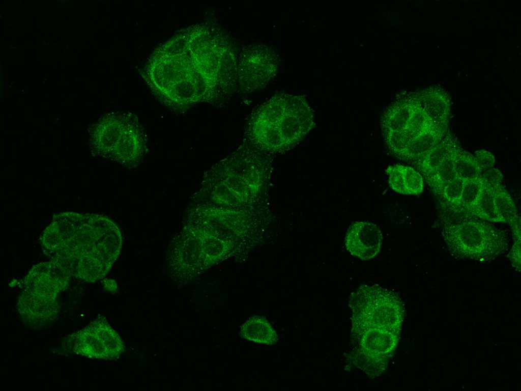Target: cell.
<instances>
[{"mask_svg":"<svg viewBox=\"0 0 521 391\" xmlns=\"http://www.w3.org/2000/svg\"><path fill=\"white\" fill-rule=\"evenodd\" d=\"M312 110L301 97H276L252 118L246 138L266 152L281 153L299 144L314 127Z\"/></svg>","mask_w":521,"mask_h":391,"instance_id":"cell-1","label":"cell"},{"mask_svg":"<svg viewBox=\"0 0 521 391\" xmlns=\"http://www.w3.org/2000/svg\"><path fill=\"white\" fill-rule=\"evenodd\" d=\"M448 224L442 231L445 243L456 258L481 262L494 260L509 248L506 232L491 222L471 215Z\"/></svg>","mask_w":521,"mask_h":391,"instance_id":"cell-2","label":"cell"},{"mask_svg":"<svg viewBox=\"0 0 521 391\" xmlns=\"http://www.w3.org/2000/svg\"><path fill=\"white\" fill-rule=\"evenodd\" d=\"M383 242L382 232L370 221L354 222L347 231L345 245L350 253L363 260L374 258L380 252Z\"/></svg>","mask_w":521,"mask_h":391,"instance_id":"cell-3","label":"cell"},{"mask_svg":"<svg viewBox=\"0 0 521 391\" xmlns=\"http://www.w3.org/2000/svg\"><path fill=\"white\" fill-rule=\"evenodd\" d=\"M386 172L389 176V184L395 191L404 194L417 195L423 191V178L412 167L394 164L388 166Z\"/></svg>","mask_w":521,"mask_h":391,"instance_id":"cell-4","label":"cell"},{"mask_svg":"<svg viewBox=\"0 0 521 391\" xmlns=\"http://www.w3.org/2000/svg\"><path fill=\"white\" fill-rule=\"evenodd\" d=\"M448 131V127L432 126L413 140L396 157L413 164L435 147Z\"/></svg>","mask_w":521,"mask_h":391,"instance_id":"cell-5","label":"cell"},{"mask_svg":"<svg viewBox=\"0 0 521 391\" xmlns=\"http://www.w3.org/2000/svg\"><path fill=\"white\" fill-rule=\"evenodd\" d=\"M459 147L457 138L448 130L443 138L435 147L413 165L424 178L435 171Z\"/></svg>","mask_w":521,"mask_h":391,"instance_id":"cell-6","label":"cell"},{"mask_svg":"<svg viewBox=\"0 0 521 391\" xmlns=\"http://www.w3.org/2000/svg\"><path fill=\"white\" fill-rule=\"evenodd\" d=\"M493 192L497 211L511 227L513 238L520 237V217L510 195L502 185L493 187Z\"/></svg>","mask_w":521,"mask_h":391,"instance_id":"cell-7","label":"cell"},{"mask_svg":"<svg viewBox=\"0 0 521 391\" xmlns=\"http://www.w3.org/2000/svg\"><path fill=\"white\" fill-rule=\"evenodd\" d=\"M417 100L432 123L443 127H448L450 105L448 98L437 93L425 94Z\"/></svg>","mask_w":521,"mask_h":391,"instance_id":"cell-8","label":"cell"},{"mask_svg":"<svg viewBox=\"0 0 521 391\" xmlns=\"http://www.w3.org/2000/svg\"><path fill=\"white\" fill-rule=\"evenodd\" d=\"M240 336L246 340L268 345L274 344L277 338L275 331L265 317L257 315L250 317L242 325Z\"/></svg>","mask_w":521,"mask_h":391,"instance_id":"cell-9","label":"cell"},{"mask_svg":"<svg viewBox=\"0 0 521 391\" xmlns=\"http://www.w3.org/2000/svg\"><path fill=\"white\" fill-rule=\"evenodd\" d=\"M457 149L435 171L424 177L427 184L436 196L439 197L444 187L457 177L454 169V158Z\"/></svg>","mask_w":521,"mask_h":391,"instance_id":"cell-10","label":"cell"},{"mask_svg":"<svg viewBox=\"0 0 521 391\" xmlns=\"http://www.w3.org/2000/svg\"><path fill=\"white\" fill-rule=\"evenodd\" d=\"M483 185L482 191L477 203L465 214L490 222H504L495 206L493 187Z\"/></svg>","mask_w":521,"mask_h":391,"instance_id":"cell-11","label":"cell"},{"mask_svg":"<svg viewBox=\"0 0 521 391\" xmlns=\"http://www.w3.org/2000/svg\"><path fill=\"white\" fill-rule=\"evenodd\" d=\"M454 165L457 176L465 181L478 178L481 173L473 155L460 147L455 152Z\"/></svg>","mask_w":521,"mask_h":391,"instance_id":"cell-12","label":"cell"},{"mask_svg":"<svg viewBox=\"0 0 521 391\" xmlns=\"http://www.w3.org/2000/svg\"><path fill=\"white\" fill-rule=\"evenodd\" d=\"M480 178L465 182L461 196L456 212L467 213L477 203L483 188Z\"/></svg>","mask_w":521,"mask_h":391,"instance_id":"cell-13","label":"cell"},{"mask_svg":"<svg viewBox=\"0 0 521 391\" xmlns=\"http://www.w3.org/2000/svg\"><path fill=\"white\" fill-rule=\"evenodd\" d=\"M465 182L457 176L444 187L439 196L444 204L448 206V208L453 211L458 206Z\"/></svg>","mask_w":521,"mask_h":391,"instance_id":"cell-14","label":"cell"},{"mask_svg":"<svg viewBox=\"0 0 521 391\" xmlns=\"http://www.w3.org/2000/svg\"><path fill=\"white\" fill-rule=\"evenodd\" d=\"M473 156L481 173L493 167L496 162L493 153L484 149L476 151Z\"/></svg>","mask_w":521,"mask_h":391,"instance_id":"cell-15","label":"cell"},{"mask_svg":"<svg viewBox=\"0 0 521 391\" xmlns=\"http://www.w3.org/2000/svg\"><path fill=\"white\" fill-rule=\"evenodd\" d=\"M480 178L483 184L494 187L502 185L503 175L497 168L492 167L481 173Z\"/></svg>","mask_w":521,"mask_h":391,"instance_id":"cell-16","label":"cell"},{"mask_svg":"<svg viewBox=\"0 0 521 391\" xmlns=\"http://www.w3.org/2000/svg\"><path fill=\"white\" fill-rule=\"evenodd\" d=\"M520 240L521 237L514 238V243L509 253V258L511 264L519 270L520 268Z\"/></svg>","mask_w":521,"mask_h":391,"instance_id":"cell-17","label":"cell"}]
</instances>
